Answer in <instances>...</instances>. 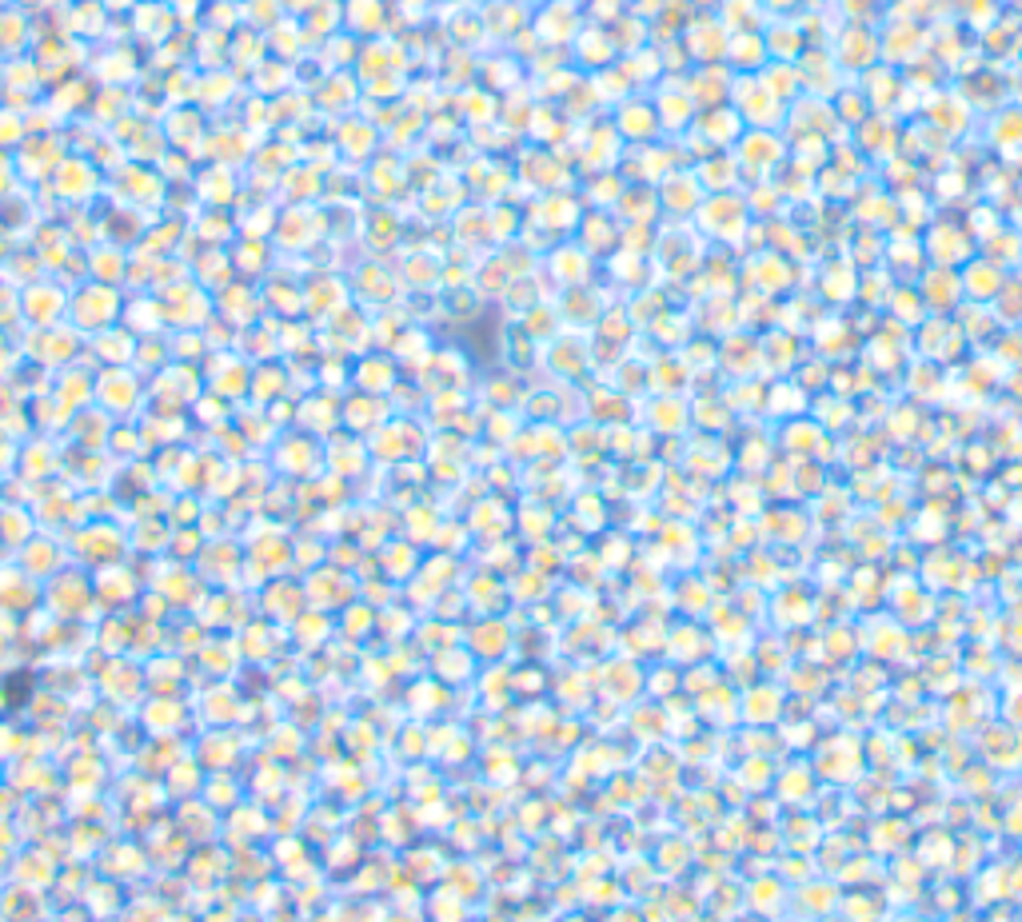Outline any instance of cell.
Instances as JSON below:
<instances>
[{
  "label": "cell",
  "instance_id": "cell-1",
  "mask_svg": "<svg viewBox=\"0 0 1022 922\" xmlns=\"http://www.w3.org/2000/svg\"><path fill=\"white\" fill-rule=\"evenodd\" d=\"M69 316L77 320L80 327H89V332H104V327H112L120 316L117 288H112V284H100V280L80 284V288L69 296Z\"/></svg>",
  "mask_w": 1022,
  "mask_h": 922
},
{
  "label": "cell",
  "instance_id": "cell-2",
  "mask_svg": "<svg viewBox=\"0 0 1022 922\" xmlns=\"http://www.w3.org/2000/svg\"><path fill=\"white\" fill-rule=\"evenodd\" d=\"M104 189V176L92 160L84 156H64L60 169L52 172V192H57L64 204H92Z\"/></svg>",
  "mask_w": 1022,
  "mask_h": 922
},
{
  "label": "cell",
  "instance_id": "cell-3",
  "mask_svg": "<svg viewBox=\"0 0 1022 922\" xmlns=\"http://www.w3.org/2000/svg\"><path fill=\"white\" fill-rule=\"evenodd\" d=\"M20 307L37 327H52L60 316H69V292L52 284V280H32L24 296H20Z\"/></svg>",
  "mask_w": 1022,
  "mask_h": 922
},
{
  "label": "cell",
  "instance_id": "cell-4",
  "mask_svg": "<svg viewBox=\"0 0 1022 922\" xmlns=\"http://www.w3.org/2000/svg\"><path fill=\"white\" fill-rule=\"evenodd\" d=\"M129 252L120 249V244H92L89 249V269H92V280H100V284H117L120 276H129Z\"/></svg>",
  "mask_w": 1022,
  "mask_h": 922
},
{
  "label": "cell",
  "instance_id": "cell-5",
  "mask_svg": "<svg viewBox=\"0 0 1022 922\" xmlns=\"http://www.w3.org/2000/svg\"><path fill=\"white\" fill-rule=\"evenodd\" d=\"M29 40V24L20 12H0V52H20Z\"/></svg>",
  "mask_w": 1022,
  "mask_h": 922
},
{
  "label": "cell",
  "instance_id": "cell-6",
  "mask_svg": "<svg viewBox=\"0 0 1022 922\" xmlns=\"http://www.w3.org/2000/svg\"><path fill=\"white\" fill-rule=\"evenodd\" d=\"M12 184H17V164L4 149H0V196H9Z\"/></svg>",
  "mask_w": 1022,
  "mask_h": 922
},
{
  "label": "cell",
  "instance_id": "cell-7",
  "mask_svg": "<svg viewBox=\"0 0 1022 922\" xmlns=\"http://www.w3.org/2000/svg\"><path fill=\"white\" fill-rule=\"evenodd\" d=\"M4 252H9V249H4V240H0V260H4Z\"/></svg>",
  "mask_w": 1022,
  "mask_h": 922
}]
</instances>
